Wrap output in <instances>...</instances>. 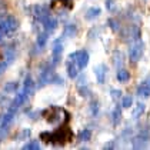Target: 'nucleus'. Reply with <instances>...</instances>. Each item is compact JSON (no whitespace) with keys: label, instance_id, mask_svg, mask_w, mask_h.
Wrapping results in <instances>:
<instances>
[{"label":"nucleus","instance_id":"1","mask_svg":"<svg viewBox=\"0 0 150 150\" xmlns=\"http://www.w3.org/2000/svg\"><path fill=\"white\" fill-rule=\"evenodd\" d=\"M74 137L71 129L69 127V122H64L60 127H57L54 132H42L40 133V140H43L47 144H66L71 142Z\"/></svg>","mask_w":150,"mask_h":150},{"label":"nucleus","instance_id":"2","mask_svg":"<svg viewBox=\"0 0 150 150\" xmlns=\"http://www.w3.org/2000/svg\"><path fill=\"white\" fill-rule=\"evenodd\" d=\"M42 116L46 119L49 123H57V122H69L70 115L67 110L59 106H50L42 112Z\"/></svg>","mask_w":150,"mask_h":150},{"label":"nucleus","instance_id":"3","mask_svg":"<svg viewBox=\"0 0 150 150\" xmlns=\"http://www.w3.org/2000/svg\"><path fill=\"white\" fill-rule=\"evenodd\" d=\"M73 6H74L73 0H52L50 10L59 16H62V14H66L67 12H70L73 9Z\"/></svg>","mask_w":150,"mask_h":150},{"label":"nucleus","instance_id":"4","mask_svg":"<svg viewBox=\"0 0 150 150\" xmlns=\"http://www.w3.org/2000/svg\"><path fill=\"white\" fill-rule=\"evenodd\" d=\"M143 52H144V43L137 39L132 46H130V50H129V59L132 63H137L139 60L143 56Z\"/></svg>","mask_w":150,"mask_h":150},{"label":"nucleus","instance_id":"5","mask_svg":"<svg viewBox=\"0 0 150 150\" xmlns=\"http://www.w3.org/2000/svg\"><path fill=\"white\" fill-rule=\"evenodd\" d=\"M17 20L13 17V16H7V17H4L1 22H0V32L3 33L4 36L10 35L13 33L16 29H17Z\"/></svg>","mask_w":150,"mask_h":150},{"label":"nucleus","instance_id":"6","mask_svg":"<svg viewBox=\"0 0 150 150\" xmlns=\"http://www.w3.org/2000/svg\"><path fill=\"white\" fill-rule=\"evenodd\" d=\"M69 59L74 60L79 66V69L83 70L86 69V66L89 64V53L86 50H77V52H73L69 54Z\"/></svg>","mask_w":150,"mask_h":150},{"label":"nucleus","instance_id":"7","mask_svg":"<svg viewBox=\"0 0 150 150\" xmlns=\"http://www.w3.org/2000/svg\"><path fill=\"white\" fill-rule=\"evenodd\" d=\"M62 54H63V43L62 40L57 39L54 40L53 43V49H52V57H53V64H57L62 59Z\"/></svg>","mask_w":150,"mask_h":150},{"label":"nucleus","instance_id":"8","mask_svg":"<svg viewBox=\"0 0 150 150\" xmlns=\"http://www.w3.org/2000/svg\"><path fill=\"white\" fill-rule=\"evenodd\" d=\"M147 140H149V132H142V133H139L137 136L132 140L133 147H134V149H143V147L146 146Z\"/></svg>","mask_w":150,"mask_h":150},{"label":"nucleus","instance_id":"9","mask_svg":"<svg viewBox=\"0 0 150 150\" xmlns=\"http://www.w3.org/2000/svg\"><path fill=\"white\" fill-rule=\"evenodd\" d=\"M66 70H67V74H69L70 79H76L80 69H79V66H77V63H76L74 60L69 59V60L66 62Z\"/></svg>","mask_w":150,"mask_h":150},{"label":"nucleus","instance_id":"10","mask_svg":"<svg viewBox=\"0 0 150 150\" xmlns=\"http://www.w3.org/2000/svg\"><path fill=\"white\" fill-rule=\"evenodd\" d=\"M94 74H96V79L99 84H103L106 80V74H107V67L106 64H99L94 67Z\"/></svg>","mask_w":150,"mask_h":150},{"label":"nucleus","instance_id":"11","mask_svg":"<svg viewBox=\"0 0 150 150\" xmlns=\"http://www.w3.org/2000/svg\"><path fill=\"white\" fill-rule=\"evenodd\" d=\"M42 24L45 26V30H46L47 33H53L56 30V27H57V20L53 19L52 14H50V16H47L46 19L42 22Z\"/></svg>","mask_w":150,"mask_h":150},{"label":"nucleus","instance_id":"12","mask_svg":"<svg viewBox=\"0 0 150 150\" xmlns=\"http://www.w3.org/2000/svg\"><path fill=\"white\" fill-rule=\"evenodd\" d=\"M137 96L139 97H149L150 96V80H144L139 84Z\"/></svg>","mask_w":150,"mask_h":150},{"label":"nucleus","instance_id":"13","mask_svg":"<svg viewBox=\"0 0 150 150\" xmlns=\"http://www.w3.org/2000/svg\"><path fill=\"white\" fill-rule=\"evenodd\" d=\"M23 92L27 94V97H29L32 93L35 92V81H33V79H32L30 76H27V77H26V80H24Z\"/></svg>","mask_w":150,"mask_h":150},{"label":"nucleus","instance_id":"14","mask_svg":"<svg viewBox=\"0 0 150 150\" xmlns=\"http://www.w3.org/2000/svg\"><path fill=\"white\" fill-rule=\"evenodd\" d=\"M102 14V9L100 7H90L87 12H86V14H84V19L86 20H94L96 17H99Z\"/></svg>","mask_w":150,"mask_h":150},{"label":"nucleus","instance_id":"15","mask_svg":"<svg viewBox=\"0 0 150 150\" xmlns=\"http://www.w3.org/2000/svg\"><path fill=\"white\" fill-rule=\"evenodd\" d=\"M120 120H122V109H120V106H116L112 112V123L117 126L120 123Z\"/></svg>","mask_w":150,"mask_h":150},{"label":"nucleus","instance_id":"16","mask_svg":"<svg viewBox=\"0 0 150 150\" xmlns=\"http://www.w3.org/2000/svg\"><path fill=\"white\" fill-rule=\"evenodd\" d=\"M77 33V27H76V24H66L64 26V30H63V36H67V37H74Z\"/></svg>","mask_w":150,"mask_h":150},{"label":"nucleus","instance_id":"17","mask_svg":"<svg viewBox=\"0 0 150 150\" xmlns=\"http://www.w3.org/2000/svg\"><path fill=\"white\" fill-rule=\"evenodd\" d=\"M144 109H146V104H144V103H137L136 106H134V107H133V112H132V117H133V119H139L140 116L143 115Z\"/></svg>","mask_w":150,"mask_h":150},{"label":"nucleus","instance_id":"18","mask_svg":"<svg viewBox=\"0 0 150 150\" xmlns=\"http://www.w3.org/2000/svg\"><path fill=\"white\" fill-rule=\"evenodd\" d=\"M116 77H117V80L120 81V83H126V81L130 80V73L126 69H119Z\"/></svg>","mask_w":150,"mask_h":150},{"label":"nucleus","instance_id":"19","mask_svg":"<svg viewBox=\"0 0 150 150\" xmlns=\"http://www.w3.org/2000/svg\"><path fill=\"white\" fill-rule=\"evenodd\" d=\"M40 149V143H39V140H29L26 144L23 146V150H39Z\"/></svg>","mask_w":150,"mask_h":150},{"label":"nucleus","instance_id":"20","mask_svg":"<svg viewBox=\"0 0 150 150\" xmlns=\"http://www.w3.org/2000/svg\"><path fill=\"white\" fill-rule=\"evenodd\" d=\"M90 137H92V132H90L89 129H83L80 133H79V136H77V139H79L80 142H89Z\"/></svg>","mask_w":150,"mask_h":150},{"label":"nucleus","instance_id":"21","mask_svg":"<svg viewBox=\"0 0 150 150\" xmlns=\"http://www.w3.org/2000/svg\"><path fill=\"white\" fill-rule=\"evenodd\" d=\"M49 35H50V33H47L46 30H45L42 35H39V37H37V46L39 47L45 46V45H46V42H47V39H49Z\"/></svg>","mask_w":150,"mask_h":150},{"label":"nucleus","instance_id":"22","mask_svg":"<svg viewBox=\"0 0 150 150\" xmlns=\"http://www.w3.org/2000/svg\"><path fill=\"white\" fill-rule=\"evenodd\" d=\"M132 104H133V97L132 96H123V99H122V107L129 109V107H132Z\"/></svg>","mask_w":150,"mask_h":150},{"label":"nucleus","instance_id":"23","mask_svg":"<svg viewBox=\"0 0 150 150\" xmlns=\"http://www.w3.org/2000/svg\"><path fill=\"white\" fill-rule=\"evenodd\" d=\"M110 94H112V99H113V100H119V99L122 97V92L117 90V89H112V90H110Z\"/></svg>","mask_w":150,"mask_h":150},{"label":"nucleus","instance_id":"24","mask_svg":"<svg viewBox=\"0 0 150 150\" xmlns=\"http://www.w3.org/2000/svg\"><path fill=\"white\" fill-rule=\"evenodd\" d=\"M90 110H92V115L96 116L97 113H99V103L94 100V102H92V104H90Z\"/></svg>","mask_w":150,"mask_h":150},{"label":"nucleus","instance_id":"25","mask_svg":"<svg viewBox=\"0 0 150 150\" xmlns=\"http://www.w3.org/2000/svg\"><path fill=\"white\" fill-rule=\"evenodd\" d=\"M4 90H6V92H9V93H13V92H16V90H17V86H16V83H9V84L4 87Z\"/></svg>","mask_w":150,"mask_h":150},{"label":"nucleus","instance_id":"26","mask_svg":"<svg viewBox=\"0 0 150 150\" xmlns=\"http://www.w3.org/2000/svg\"><path fill=\"white\" fill-rule=\"evenodd\" d=\"M122 62H123V56H122V53H120V52H116V53H115V63H116V66H119V63L122 64Z\"/></svg>","mask_w":150,"mask_h":150},{"label":"nucleus","instance_id":"27","mask_svg":"<svg viewBox=\"0 0 150 150\" xmlns=\"http://www.w3.org/2000/svg\"><path fill=\"white\" fill-rule=\"evenodd\" d=\"M107 24L110 26V29H112L113 32H117V22H116L115 19H109V20H107Z\"/></svg>","mask_w":150,"mask_h":150},{"label":"nucleus","instance_id":"28","mask_svg":"<svg viewBox=\"0 0 150 150\" xmlns=\"http://www.w3.org/2000/svg\"><path fill=\"white\" fill-rule=\"evenodd\" d=\"M115 147H116V140H112V142L106 143V144L103 146L104 150H107V149H115Z\"/></svg>","mask_w":150,"mask_h":150},{"label":"nucleus","instance_id":"29","mask_svg":"<svg viewBox=\"0 0 150 150\" xmlns=\"http://www.w3.org/2000/svg\"><path fill=\"white\" fill-rule=\"evenodd\" d=\"M7 66H9V63H7L6 60H4V62H0V74L7 69Z\"/></svg>","mask_w":150,"mask_h":150},{"label":"nucleus","instance_id":"30","mask_svg":"<svg viewBox=\"0 0 150 150\" xmlns=\"http://www.w3.org/2000/svg\"><path fill=\"white\" fill-rule=\"evenodd\" d=\"M106 6H107V9H110L112 7V0H106Z\"/></svg>","mask_w":150,"mask_h":150},{"label":"nucleus","instance_id":"31","mask_svg":"<svg viewBox=\"0 0 150 150\" xmlns=\"http://www.w3.org/2000/svg\"><path fill=\"white\" fill-rule=\"evenodd\" d=\"M1 36H4V35H3V33L0 32V42H1Z\"/></svg>","mask_w":150,"mask_h":150},{"label":"nucleus","instance_id":"32","mask_svg":"<svg viewBox=\"0 0 150 150\" xmlns=\"http://www.w3.org/2000/svg\"><path fill=\"white\" fill-rule=\"evenodd\" d=\"M0 60H3V59H1V53H0Z\"/></svg>","mask_w":150,"mask_h":150}]
</instances>
